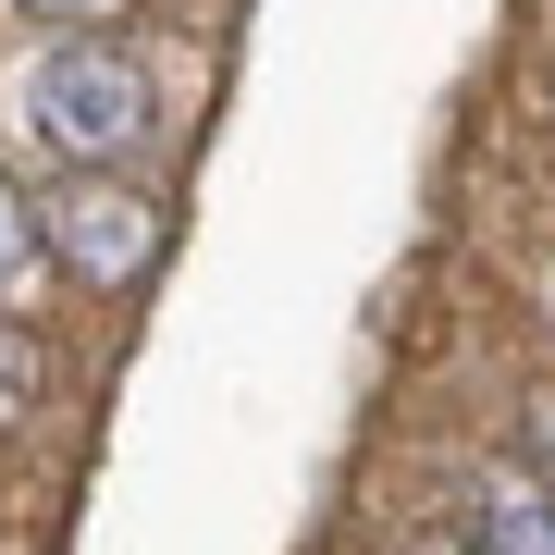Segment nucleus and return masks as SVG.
<instances>
[{
    "mask_svg": "<svg viewBox=\"0 0 555 555\" xmlns=\"http://www.w3.org/2000/svg\"><path fill=\"white\" fill-rule=\"evenodd\" d=\"M149 62L112 38H50L38 75H25V137H38L62 173H112V160L149 149Z\"/></svg>",
    "mask_w": 555,
    "mask_h": 555,
    "instance_id": "obj_1",
    "label": "nucleus"
},
{
    "mask_svg": "<svg viewBox=\"0 0 555 555\" xmlns=\"http://www.w3.org/2000/svg\"><path fill=\"white\" fill-rule=\"evenodd\" d=\"M38 259H62L87 297H137L160 259V198L124 173H62V198H38Z\"/></svg>",
    "mask_w": 555,
    "mask_h": 555,
    "instance_id": "obj_2",
    "label": "nucleus"
},
{
    "mask_svg": "<svg viewBox=\"0 0 555 555\" xmlns=\"http://www.w3.org/2000/svg\"><path fill=\"white\" fill-rule=\"evenodd\" d=\"M469 543H481V555H555V494L531 481V456H481V481H469Z\"/></svg>",
    "mask_w": 555,
    "mask_h": 555,
    "instance_id": "obj_3",
    "label": "nucleus"
},
{
    "mask_svg": "<svg viewBox=\"0 0 555 555\" xmlns=\"http://www.w3.org/2000/svg\"><path fill=\"white\" fill-rule=\"evenodd\" d=\"M25 272H38V198H25L13 173H0V297H13Z\"/></svg>",
    "mask_w": 555,
    "mask_h": 555,
    "instance_id": "obj_4",
    "label": "nucleus"
},
{
    "mask_svg": "<svg viewBox=\"0 0 555 555\" xmlns=\"http://www.w3.org/2000/svg\"><path fill=\"white\" fill-rule=\"evenodd\" d=\"M13 13H38L50 38H112V25L137 13V0H13Z\"/></svg>",
    "mask_w": 555,
    "mask_h": 555,
    "instance_id": "obj_5",
    "label": "nucleus"
},
{
    "mask_svg": "<svg viewBox=\"0 0 555 555\" xmlns=\"http://www.w3.org/2000/svg\"><path fill=\"white\" fill-rule=\"evenodd\" d=\"M396 555H481L469 531H420V543H396Z\"/></svg>",
    "mask_w": 555,
    "mask_h": 555,
    "instance_id": "obj_6",
    "label": "nucleus"
},
{
    "mask_svg": "<svg viewBox=\"0 0 555 555\" xmlns=\"http://www.w3.org/2000/svg\"><path fill=\"white\" fill-rule=\"evenodd\" d=\"M531 481H543V494H555V408H543V456H531Z\"/></svg>",
    "mask_w": 555,
    "mask_h": 555,
    "instance_id": "obj_7",
    "label": "nucleus"
}]
</instances>
